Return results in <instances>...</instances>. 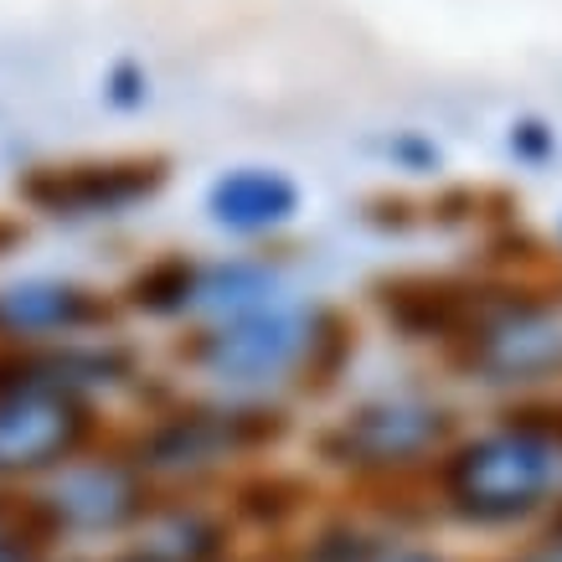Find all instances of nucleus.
<instances>
[{
    "label": "nucleus",
    "mask_w": 562,
    "mask_h": 562,
    "mask_svg": "<svg viewBox=\"0 0 562 562\" xmlns=\"http://www.w3.org/2000/svg\"><path fill=\"white\" fill-rule=\"evenodd\" d=\"M171 357L187 376L227 397H321L357 357V325L341 305L290 290L227 321L187 325Z\"/></svg>",
    "instance_id": "nucleus-1"
},
{
    "label": "nucleus",
    "mask_w": 562,
    "mask_h": 562,
    "mask_svg": "<svg viewBox=\"0 0 562 562\" xmlns=\"http://www.w3.org/2000/svg\"><path fill=\"white\" fill-rule=\"evenodd\" d=\"M428 480L460 521L475 527L527 521L562 485V403L537 392L516 397L506 413H495V424L449 443Z\"/></svg>",
    "instance_id": "nucleus-2"
},
{
    "label": "nucleus",
    "mask_w": 562,
    "mask_h": 562,
    "mask_svg": "<svg viewBox=\"0 0 562 562\" xmlns=\"http://www.w3.org/2000/svg\"><path fill=\"white\" fill-rule=\"evenodd\" d=\"M284 434H290V403L227 397V392L206 387V397H176V403L150 408L145 424L120 434V443L150 480H166L254 460L263 449H279Z\"/></svg>",
    "instance_id": "nucleus-3"
},
{
    "label": "nucleus",
    "mask_w": 562,
    "mask_h": 562,
    "mask_svg": "<svg viewBox=\"0 0 562 562\" xmlns=\"http://www.w3.org/2000/svg\"><path fill=\"white\" fill-rule=\"evenodd\" d=\"M443 367L460 382L516 397L562 382V300L531 284H506V290L485 284L475 321L443 351Z\"/></svg>",
    "instance_id": "nucleus-4"
},
{
    "label": "nucleus",
    "mask_w": 562,
    "mask_h": 562,
    "mask_svg": "<svg viewBox=\"0 0 562 562\" xmlns=\"http://www.w3.org/2000/svg\"><path fill=\"white\" fill-rule=\"evenodd\" d=\"M460 439V408L434 387H387L361 397L315 434L325 464L351 475H418Z\"/></svg>",
    "instance_id": "nucleus-5"
},
{
    "label": "nucleus",
    "mask_w": 562,
    "mask_h": 562,
    "mask_svg": "<svg viewBox=\"0 0 562 562\" xmlns=\"http://www.w3.org/2000/svg\"><path fill=\"white\" fill-rule=\"evenodd\" d=\"M109 434L99 403L63 382H21L0 392V480L57 475Z\"/></svg>",
    "instance_id": "nucleus-6"
},
{
    "label": "nucleus",
    "mask_w": 562,
    "mask_h": 562,
    "mask_svg": "<svg viewBox=\"0 0 562 562\" xmlns=\"http://www.w3.org/2000/svg\"><path fill=\"white\" fill-rule=\"evenodd\" d=\"M171 181L166 155H88L32 166L16 181V196L42 217H124L130 206L150 202Z\"/></svg>",
    "instance_id": "nucleus-7"
},
{
    "label": "nucleus",
    "mask_w": 562,
    "mask_h": 562,
    "mask_svg": "<svg viewBox=\"0 0 562 562\" xmlns=\"http://www.w3.org/2000/svg\"><path fill=\"white\" fill-rule=\"evenodd\" d=\"M150 495H155V480L139 470L124 443L114 449H88L78 454L72 464L57 470L47 495H32V512L36 521H52V527H88V531H103V527H130L135 516L150 512Z\"/></svg>",
    "instance_id": "nucleus-8"
},
{
    "label": "nucleus",
    "mask_w": 562,
    "mask_h": 562,
    "mask_svg": "<svg viewBox=\"0 0 562 562\" xmlns=\"http://www.w3.org/2000/svg\"><path fill=\"white\" fill-rule=\"evenodd\" d=\"M120 294H103L78 279L32 273L0 284V346H63L88 341L120 325Z\"/></svg>",
    "instance_id": "nucleus-9"
},
{
    "label": "nucleus",
    "mask_w": 562,
    "mask_h": 562,
    "mask_svg": "<svg viewBox=\"0 0 562 562\" xmlns=\"http://www.w3.org/2000/svg\"><path fill=\"white\" fill-rule=\"evenodd\" d=\"M290 294V279L269 254H222V258H191L181 273V305L176 325H212L243 310H258Z\"/></svg>",
    "instance_id": "nucleus-10"
},
{
    "label": "nucleus",
    "mask_w": 562,
    "mask_h": 562,
    "mask_svg": "<svg viewBox=\"0 0 562 562\" xmlns=\"http://www.w3.org/2000/svg\"><path fill=\"white\" fill-rule=\"evenodd\" d=\"M485 284L470 279H434V273H408V279H382L376 284V310L382 321L403 330V341H428L449 351L475 321Z\"/></svg>",
    "instance_id": "nucleus-11"
},
{
    "label": "nucleus",
    "mask_w": 562,
    "mask_h": 562,
    "mask_svg": "<svg viewBox=\"0 0 562 562\" xmlns=\"http://www.w3.org/2000/svg\"><path fill=\"white\" fill-rule=\"evenodd\" d=\"M300 202H305L300 181L273 171V166H238V171H222L206 187V217L243 243L279 238L284 227H294Z\"/></svg>",
    "instance_id": "nucleus-12"
},
{
    "label": "nucleus",
    "mask_w": 562,
    "mask_h": 562,
    "mask_svg": "<svg viewBox=\"0 0 562 562\" xmlns=\"http://www.w3.org/2000/svg\"><path fill=\"white\" fill-rule=\"evenodd\" d=\"M558 238H562V222H558Z\"/></svg>",
    "instance_id": "nucleus-13"
}]
</instances>
